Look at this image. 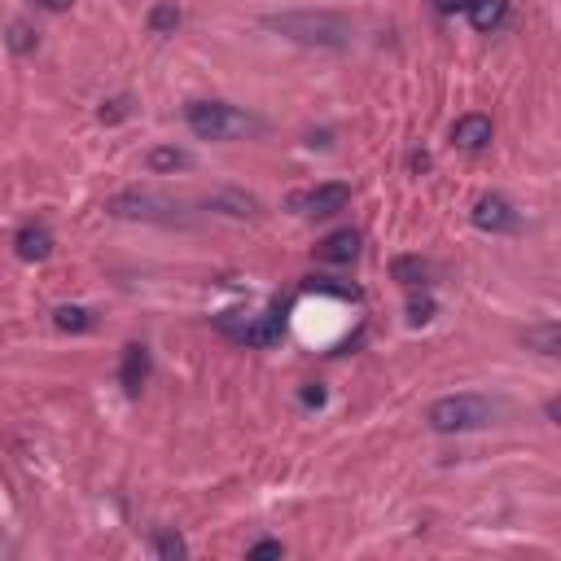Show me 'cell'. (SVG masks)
I'll return each mask as SVG.
<instances>
[{
  "instance_id": "6da1fadb",
  "label": "cell",
  "mask_w": 561,
  "mask_h": 561,
  "mask_svg": "<svg viewBox=\"0 0 561 561\" xmlns=\"http://www.w3.org/2000/svg\"><path fill=\"white\" fill-rule=\"evenodd\" d=\"M263 27L303 49H347L356 40V22L334 9H281V14H263Z\"/></svg>"
},
{
  "instance_id": "7a4b0ae2",
  "label": "cell",
  "mask_w": 561,
  "mask_h": 561,
  "mask_svg": "<svg viewBox=\"0 0 561 561\" xmlns=\"http://www.w3.org/2000/svg\"><path fill=\"white\" fill-rule=\"evenodd\" d=\"M500 412H505V408H500L496 399L474 395V391H465V395H443V399H434V404H430L426 426H430L434 434H469V430L496 426Z\"/></svg>"
},
{
  "instance_id": "3957f363",
  "label": "cell",
  "mask_w": 561,
  "mask_h": 561,
  "mask_svg": "<svg viewBox=\"0 0 561 561\" xmlns=\"http://www.w3.org/2000/svg\"><path fill=\"white\" fill-rule=\"evenodd\" d=\"M185 123L198 141H246L259 132V119L228 101H189L185 106Z\"/></svg>"
},
{
  "instance_id": "277c9868",
  "label": "cell",
  "mask_w": 561,
  "mask_h": 561,
  "mask_svg": "<svg viewBox=\"0 0 561 561\" xmlns=\"http://www.w3.org/2000/svg\"><path fill=\"white\" fill-rule=\"evenodd\" d=\"M106 211L114 220H141V224H189L185 206L176 198H163V193L150 189H128V193H114L106 202Z\"/></svg>"
},
{
  "instance_id": "5b68a950",
  "label": "cell",
  "mask_w": 561,
  "mask_h": 561,
  "mask_svg": "<svg viewBox=\"0 0 561 561\" xmlns=\"http://www.w3.org/2000/svg\"><path fill=\"white\" fill-rule=\"evenodd\" d=\"M347 202H351V185H342V180H329V185H312V189H299V193H290V211H299L307 215V220H329V215H338V211H347Z\"/></svg>"
},
{
  "instance_id": "8992f818",
  "label": "cell",
  "mask_w": 561,
  "mask_h": 561,
  "mask_svg": "<svg viewBox=\"0 0 561 561\" xmlns=\"http://www.w3.org/2000/svg\"><path fill=\"white\" fill-rule=\"evenodd\" d=\"M474 228H483V233H518V211H513L509 198H500V193H487V198L474 202Z\"/></svg>"
},
{
  "instance_id": "52a82bcc",
  "label": "cell",
  "mask_w": 561,
  "mask_h": 561,
  "mask_svg": "<svg viewBox=\"0 0 561 561\" xmlns=\"http://www.w3.org/2000/svg\"><path fill=\"white\" fill-rule=\"evenodd\" d=\"M150 373H154L150 347H145V342H128V347H123V360H119V386L128 395H141L145 382H150Z\"/></svg>"
},
{
  "instance_id": "ba28073f",
  "label": "cell",
  "mask_w": 561,
  "mask_h": 561,
  "mask_svg": "<svg viewBox=\"0 0 561 561\" xmlns=\"http://www.w3.org/2000/svg\"><path fill=\"white\" fill-rule=\"evenodd\" d=\"M281 329H285L281 303H272V307H268V312H263L259 320H250V325L233 329V338H237V342H246V347H272V342L281 338Z\"/></svg>"
},
{
  "instance_id": "9c48e42d",
  "label": "cell",
  "mask_w": 561,
  "mask_h": 561,
  "mask_svg": "<svg viewBox=\"0 0 561 561\" xmlns=\"http://www.w3.org/2000/svg\"><path fill=\"white\" fill-rule=\"evenodd\" d=\"M14 250L22 263H44L53 255V233L44 224H22L14 233Z\"/></svg>"
},
{
  "instance_id": "30bf717a",
  "label": "cell",
  "mask_w": 561,
  "mask_h": 561,
  "mask_svg": "<svg viewBox=\"0 0 561 561\" xmlns=\"http://www.w3.org/2000/svg\"><path fill=\"white\" fill-rule=\"evenodd\" d=\"M491 141V119L487 114H461L452 123V145L456 150H483Z\"/></svg>"
},
{
  "instance_id": "8fae6325",
  "label": "cell",
  "mask_w": 561,
  "mask_h": 561,
  "mask_svg": "<svg viewBox=\"0 0 561 561\" xmlns=\"http://www.w3.org/2000/svg\"><path fill=\"white\" fill-rule=\"evenodd\" d=\"M360 255V233L356 228H338V233H329L325 242H316V259L320 263H351Z\"/></svg>"
},
{
  "instance_id": "7c38bea8",
  "label": "cell",
  "mask_w": 561,
  "mask_h": 561,
  "mask_svg": "<svg viewBox=\"0 0 561 561\" xmlns=\"http://www.w3.org/2000/svg\"><path fill=\"white\" fill-rule=\"evenodd\" d=\"M202 206H211V211H224V215H237V220H246V215H259V202L250 198L242 189H220L211 193V198H202Z\"/></svg>"
},
{
  "instance_id": "4fadbf2b",
  "label": "cell",
  "mask_w": 561,
  "mask_h": 561,
  "mask_svg": "<svg viewBox=\"0 0 561 561\" xmlns=\"http://www.w3.org/2000/svg\"><path fill=\"white\" fill-rule=\"evenodd\" d=\"M145 167L158 171V176H176V171H189L193 167V154L189 150H176V145H154L145 154Z\"/></svg>"
},
{
  "instance_id": "5bb4252c",
  "label": "cell",
  "mask_w": 561,
  "mask_h": 561,
  "mask_svg": "<svg viewBox=\"0 0 561 561\" xmlns=\"http://www.w3.org/2000/svg\"><path fill=\"white\" fill-rule=\"evenodd\" d=\"M465 14L478 31H496V27H505V18H509V0H469Z\"/></svg>"
},
{
  "instance_id": "9a60e30c",
  "label": "cell",
  "mask_w": 561,
  "mask_h": 561,
  "mask_svg": "<svg viewBox=\"0 0 561 561\" xmlns=\"http://www.w3.org/2000/svg\"><path fill=\"white\" fill-rule=\"evenodd\" d=\"M391 277L399 281V285H408V290H426L430 285V263L421 259V255H399L395 263H391Z\"/></svg>"
},
{
  "instance_id": "2e32d148",
  "label": "cell",
  "mask_w": 561,
  "mask_h": 561,
  "mask_svg": "<svg viewBox=\"0 0 561 561\" xmlns=\"http://www.w3.org/2000/svg\"><path fill=\"white\" fill-rule=\"evenodd\" d=\"M522 342L531 351H540V356H561V325L557 320H544V325H531L522 334Z\"/></svg>"
},
{
  "instance_id": "e0dca14e",
  "label": "cell",
  "mask_w": 561,
  "mask_h": 561,
  "mask_svg": "<svg viewBox=\"0 0 561 561\" xmlns=\"http://www.w3.org/2000/svg\"><path fill=\"white\" fill-rule=\"evenodd\" d=\"M53 325L62 329V334H88V329L97 325L93 320V312H88V307H79V303H62L53 312Z\"/></svg>"
},
{
  "instance_id": "ac0fdd59",
  "label": "cell",
  "mask_w": 561,
  "mask_h": 561,
  "mask_svg": "<svg viewBox=\"0 0 561 561\" xmlns=\"http://www.w3.org/2000/svg\"><path fill=\"white\" fill-rule=\"evenodd\" d=\"M176 27H180V5L176 0H158L150 9V31L154 36H176Z\"/></svg>"
},
{
  "instance_id": "d6986e66",
  "label": "cell",
  "mask_w": 561,
  "mask_h": 561,
  "mask_svg": "<svg viewBox=\"0 0 561 561\" xmlns=\"http://www.w3.org/2000/svg\"><path fill=\"white\" fill-rule=\"evenodd\" d=\"M154 557H163V561H176V557H189V544L180 540L176 531H158L154 535Z\"/></svg>"
},
{
  "instance_id": "ffe728a7",
  "label": "cell",
  "mask_w": 561,
  "mask_h": 561,
  "mask_svg": "<svg viewBox=\"0 0 561 561\" xmlns=\"http://www.w3.org/2000/svg\"><path fill=\"white\" fill-rule=\"evenodd\" d=\"M36 44H40V36L27 27V22H14V27H9V49L14 53H31Z\"/></svg>"
},
{
  "instance_id": "44dd1931",
  "label": "cell",
  "mask_w": 561,
  "mask_h": 561,
  "mask_svg": "<svg viewBox=\"0 0 561 561\" xmlns=\"http://www.w3.org/2000/svg\"><path fill=\"white\" fill-rule=\"evenodd\" d=\"M434 316V299H412L408 303V325H426Z\"/></svg>"
},
{
  "instance_id": "7402d4cb",
  "label": "cell",
  "mask_w": 561,
  "mask_h": 561,
  "mask_svg": "<svg viewBox=\"0 0 561 561\" xmlns=\"http://www.w3.org/2000/svg\"><path fill=\"white\" fill-rule=\"evenodd\" d=\"M128 106H132L128 97H110V101H101V119H106V123L123 119V114H128Z\"/></svg>"
},
{
  "instance_id": "603a6c76",
  "label": "cell",
  "mask_w": 561,
  "mask_h": 561,
  "mask_svg": "<svg viewBox=\"0 0 561 561\" xmlns=\"http://www.w3.org/2000/svg\"><path fill=\"white\" fill-rule=\"evenodd\" d=\"M246 557H285V544L281 540H259L246 548Z\"/></svg>"
},
{
  "instance_id": "cb8c5ba5",
  "label": "cell",
  "mask_w": 561,
  "mask_h": 561,
  "mask_svg": "<svg viewBox=\"0 0 561 561\" xmlns=\"http://www.w3.org/2000/svg\"><path fill=\"white\" fill-rule=\"evenodd\" d=\"M434 9H439V14H465L469 0H434Z\"/></svg>"
},
{
  "instance_id": "d4e9b609",
  "label": "cell",
  "mask_w": 561,
  "mask_h": 561,
  "mask_svg": "<svg viewBox=\"0 0 561 561\" xmlns=\"http://www.w3.org/2000/svg\"><path fill=\"white\" fill-rule=\"evenodd\" d=\"M40 9H49V14H66V9L75 5V0H36Z\"/></svg>"
},
{
  "instance_id": "484cf974",
  "label": "cell",
  "mask_w": 561,
  "mask_h": 561,
  "mask_svg": "<svg viewBox=\"0 0 561 561\" xmlns=\"http://www.w3.org/2000/svg\"><path fill=\"white\" fill-rule=\"evenodd\" d=\"M303 404H307V408H320V404H325V391H320V386H307V391H303Z\"/></svg>"
}]
</instances>
